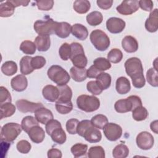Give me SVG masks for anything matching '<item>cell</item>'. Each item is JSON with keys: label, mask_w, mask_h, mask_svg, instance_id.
<instances>
[{"label": "cell", "mask_w": 158, "mask_h": 158, "mask_svg": "<svg viewBox=\"0 0 158 158\" xmlns=\"http://www.w3.org/2000/svg\"><path fill=\"white\" fill-rule=\"evenodd\" d=\"M124 67L127 74L131 79L133 86L138 89L143 88L145 85L146 80L141 60L135 57L129 58L125 61Z\"/></svg>", "instance_id": "cell-1"}, {"label": "cell", "mask_w": 158, "mask_h": 158, "mask_svg": "<svg viewBox=\"0 0 158 158\" xmlns=\"http://www.w3.org/2000/svg\"><path fill=\"white\" fill-rule=\"evenodd\" d=\"M142 106V101L139 97L131 95L125 99L117 101L114 104V108L118 113H125L132 111L135 107Z\"/></svg>", "instance_id": "cell-2"}, {"label": "cell", "mask_w": 158, "mask_h": 158, "mask_svg": "<svg viewBox=\"0 0 158 158\" xmlns=\"http://www.w3.org/2000/svg\"><path fill=\"white\" fill-rule=\"evenodd\" d=\"M49 79L57 84V86L66 85L70 80L69 73L61 66L53 65L51 66L47 72Z\"/></svg>", "instance_id": "cell-3"}, {"label": "cell", "mask_w": 158, "mask_h": 158, "mask_svg": "<svg viewBox=\"0 0 158 158\" xmlns=\"http://www.w3.org/2000/svg\"><path fill=\"white\" fill-rule=\"evenodd\" d=\"M77 104L80 110L86 112H92L99 109L100 101L94 95L82 94L77 98Z\"/></svg>", "instance_id": "cell-4"}, {"label": "cell", "mask_w": 158, "mask_h": 158, "mask_svg": "<svg viewBox=\"0 0 158 158\" xmlns=\"http://www.w3.org/2000/svg\"><path fill=\"white\" fill-rule=\"evenodd\" d=\"M71 55L70 59L73 65L78 68H85L87 65L88 60L85 55L83 46L81 44L74 42L70 44Z\"/></svg>", "instance_id": "cell-5"}, {"label": "cell", "mask_w": 158, "mask_h": 158, "mask_svg": "<svg viewBox=\"0 0 158 158\" xmlns=\"http://www.w3.org/2000/svg\"><path fill=\"white\" fill-rule=\"evenodd\" d=\"M89 39L94 48L99 51H106L110 46L109 36L101 30L97 29L92 31L89 35Z\"/></svg>", "instance_id": "cell-6"}, {"label": "cell", "mask_w": 158, "mask_h": 158, "mask_svg": "<svg viewBox=\"0 0 158 158\" xmlns=\"http://www.w3.org/2000/svg\"><path fill=\"white\" fill-rule=\"evenodd\" d=\"M21 125L17 123H7L2 126L1 130V139L7 142L14 141L21 133Z\"/></svg>", "instance_id": "cell-7"}, {"label": "cell", "mask_w": 158, "mask_h": 158, "mask_svg": "<svg viewBox=\"0 0 158 158\" xmlns=\"http://www.w3.org/2000/svg\"><path fill=\"white\" fill-rule=\"evenodd\" d=\"M57 23V22L54 21L50 18L44 20H38L35 22L33 28L38 35H50L55 33Z\"/></svg>", "instance_id": "cell-8"}, {"label": "cell", "mask_w": 158, "mask_h": 158, "mask_svg": "<svg viewBox=\"0 0 158 158\" xmlns=\"http://www.w3.org/2000/svg\"><path fill=\"white\" fill-rule=\"evenodd\" d=\"M103 129L104 134L109 141H115L122 136V128L115 123H107Z\"/></svg>", "instance_id": "cell-9"}, {"label": "cell", "mask_w": 158, "mask_h": 158, "mask_svg": "<svg viewBox=\"0 0 158 158\" xmlns=\"http://www.w3.org/2000/svg\"><path fill=\"white\" fill-rule=\"evenodd\" d=\"M137 146L143 150H148L154 146V139L153 136L148 131L139 133L136 138Z\"/></svg>", "instance_id": "cell-10"}, {"label": "cell", "mask_w": 158, "mask_h": 158, "mask_svg": "<svg viewBox=\"0 0 158 158\" xmlns=\"http://www.w3.org/2000/svg\"><path fill=\"white\" fill-rule=\"evenodd\" d=\"M138 1L127 0L123 1L116 7L117 11L123 15H131L136 12L139 9Z\"/></svg>", "instance_id": "cell-11"}, {"label": "cell", "mask_w": 158, "mask_h": 158, "mask_svg": "<svg viewBox=\"0 0 158 158\" xmlns=\"http://www.w3.org/2000/svg\"><path fill=\"white\" fill-rule=\"evenodd\" d=\"M126 25L125 22L118 17H110L106 21V28L111 33L117 34L121 33Z\"/></svg>", "instance_id": "cell-12"}, {"label": "cell", "mask_w": 158, "mask_h": 158, "mask_svg": "<svg viewBox=\"0 0 158 158\" xmlns=\"http://www.w3.org/2000/svg\"><path fill=\"white\" fill-rule=\"evenodd\" d=\"M15 104L18 110L23 113L35 112L38 109L44 107L40 102H33L26 99H19L16 101Z\"/></svg>", "instance_id": "cell-13"}, {"label": "cell", "mask_w": 158, "mask_h": 158, "mask_svg": "<svg viewBox=\"0 0 158 158\" xmlns=\"http://www.w3.org/2000/svg\"><path fill=\"white\" fill-rule=\"evenodd\" d=\"M42 94L46 100L52 102L58 99L60 93L57 86H55L52 85H48L43 88Z\"/></svg>", "instance_id": "cell-14"}, {"label": "cell", "mask_w": 158, "mask_h": 158, "mask_svg": "<svg viewBox=\"0 0 158 158\" xmlns=\"http://www.w3.org/2000/svg\"><path fill=\"white\" fill-rule=\"evenodd\" d=\"M12 89L17 92H22L26 89L28 86V80L24 75H17L13 77L10 81Z\"/></svg>", "instance_id": "cell-15"}, {"label": "cell", "mask_w": 158, "mask_h": 158, "mask_svg": "<svg viewBox=\"0 0 158 158\" xmlns=\"http://www.w3.org/2000/svg\"><path fill=\"white\" fill-rule=\"evenodd\" d=\"M27 133L30 139L36 144L42 143L45 138L44 130L38 125L31 127Z\"/></svg>", "instance_id": "cell-16"}, {"label": "cell", "mask_w": 158, "mask_h": 158, "mask_svg": "<svg viewBox=\"0 0 158 158\" xmlns=\"http://www.w3.org/2000/svg\"><path fill=\"white\" fill-rule=\"evenodd\" d=\"M35 117L41 124L46 125L49 120L54 118L52 112L48 109L42 107L38 109L35 112Z\"/></svg>", "instance_id": "cell-17"}, {"label": "cell", "mask_w": 158, "mask_h": 158, "mask_svg": "<svg viewBox=\"0 0 158 158\" xmlns=\"http://www.w3.org/2000/svg\"><path fill=\"white\" fill-rule=\"evenodd\" d=\"M83 137L86 141L90 143H95L99 142L102 138L101 131L94 127L93 125L89 127L85 131Z\"/></svg>", "instance_id": "cell-18"}, {"label": "cell", "mask_w": 158, "mask_h": 158, "mask_svg": "<svg viewBox=\"0 0 158 158\" xmlns=\"http://www.w3.org/2000/svg\"><path fill=\"white\" fill-rule=\"evenodd\" d=\"M122 46L127 52L133 53L138 49V43L135 38L128 35L123 38L122 41Z\"/></svg>", "instance_id": "cell-19"}, {"label": "cell", "mask_w": 158, "mask_h": 158, "mask_svg": "<svg viewBox=\"0 0 158 158\" xmlns=\"http://www.w3.org/2000/svg\"><path fill=\"white\" fill-rule=\"evenodd\" d=\"M157 15V9H155L150 13L149 17L146 19L145 22V28L149 32L154 33L157 31L158 29Z\"/></svg>", "instance_id": "cell-20"}, {"label": "cell", "mask_w": 158, "mask_h": 158, "mask_svg": "<svg viewBox=\"0 0 158 158\" xmlns=\"http://www.w3.org/2000/svg\"><path fill=\"white\" fill-rule=\"evenodd\" d=\"M34 43L39 51H47L51 46V40L49 35H38V36L35 38Z\"/></svg>", "instance_id": "cell-21"}, {"label": "cell", "mask_w": 158, "mask_h": 158, "mask_svg": "<svg viewBox=\"0 0 158 158\" xmlns=\"http://www.w3.org/2000/svg\"><path fill=\"white\" fill-rule=\"evenodd\" d=\"M115 89L117 92L120 94H125L128 93L131 89L129 80L125 77L118 78L115 83Z\"/></svg>", "instance_id": "cell-22"}, {"label": "cell", "mask_w": 158, "mask_h": 158, "mask_svg": "<svg viewBox=\"0 0 158 158\" xmlns=\"http://www.w3.org/2000/svg\"><path fill=\"white\" fill-rule=\"evenodd\" d=\"M71 33L77 39L80 40H85L88 36V31L87 28L80 23H75L72 26Z\"/></svg>", "instance_id": "cell-23"}, {"label": "cell", "mask_w": 158, "mask_h": 158, "mask_svg": "<svg viewBox=\"0 0 158 158\" xmlns=\"http://www.w3.org/2000/svg\"><path fill=\"white\" fill-rule=\"evenodd\" d=\"M71 28L72 26L67 22H58L55 31V34L60 38H66L71 33Z\"/></svg>", "instance_id": "cell-24"}, {"label": "cell", "mask_w": 158, "mask_h": 158, "mask_svg": "<svg viewBox=\"0 0 158 158\" xmlns=\"http://www.w3.org/2000/svg\"><path fill=\"white\" fill-rule=\"evenodd\" d=\"M87 70L85 68H78L75 66L71 67L70 73L72 79L77 82L85 81L87 78Z\"/></svg>", "instance_id": "cell-25"}, {"label": "cell", "mask_w": 158, "mask_h": 158, "mask_svg": "<svg viewBox=\"0 0 158 158\" xmlns=\"http://www.w3.org/2000/svg\"><path fill=\"white\" fill-rule=\"evenodd\" d=\"M32 57L29 56H23L20 60V70L22 74L25 75L32 73L34 70L33 69L31 60Z\"/></svg>", "instance_id": "cell-26"}, {"label": "cell", "mask_w": 158, "mask_h": 158, "mask_svg": "<svg viewBox=\"0 0 158 158\" xmlns=\"http://www.w3.org/2000/svg\"><path fill=\"white\" fill-rule=\"evenodd\" d=\"M56 110L60 114H67L73 109V104L70 101H62L57 99L56 102Z\"/></svg>", "instance_id": "cell-27"}, {"label": "cell", "mask_w": 158, "mask_h": 158, "mask_svg": "<svg viewBox=\"0 0 158 158\" xmlns=\"http://www.w3.org/2000/svg\"><path fill=\"white\" fill-rule=\"evenodd\" d=\"M96 83L102 90L107 89L111 85V76L106 72H101L96 78Z\"/></svg>", "instance_id": "cell-28"}, {"label": "cell", "mask_w": 158, "mask_h": 158, "mask_svg": "<svg viewBox=\"0 0 158 158\" xmlns=\"http://www.w3.org/2000/svg\"><path fill=\"white\" fill-rule=\"evenodd\" d=\"M51 137L52 140L59 144H64L67 139V136L65 132L62 127L56 128L49 135Z\"/></svg>", "instance_id": "cell-29"}, {"label": "cell", "mask_w": 158, "mask_h": 158, "mask_svg": "<svg viewBox=\"0 0 158 158\" xmlns=\"http://www.w3.org/2000/svg\"><path fill=\"white\" fill-rule=\"evenodd\" d=\"M15 6L9 1H7L0 5V16L1 17H8L13 15Z\"/></svg>", "instance_id": "cell-30"}, {"label": "cell", "mask_w": 158, "mask_h": 158, "mask_svg": "<svg viewBox=\"0 0 158 158\" xmlns=\"http://www.w3.org/2000/svg\"><path fill=\"white\" fill-rule=\"evenodd\" d=\"M73 9L78 14L86 13L91 7V4L87 0H76L74 1Z\"/></svg>", "instance_id": "cell-31"}, {"label": "cell", "mask_w": 158, "mask_h": 158, "mask_svg": "<svg viewBox=\"0 0 158 158\" xmlns=\"http://www.w3.org/2000/svg\"><path fill=\"white\" fill-rule=\"evenodd\" d=\"M15 110L16 108L15 106L11 102H6L2 104H0L1 119L12 116L15 113Z\"/></svg>", "instance_id": "cell-32"}, {"label": "cell", "mask_w": 158, "mask_h": 158, "mask_svg": "<svg viewBox=\"0 0 158 158\" xmlns=\"http://www.w3.org/2000/svg\"><path fill=\"white\" fill-rule=\"evenodd\" d=\"M103 16L99 11H93L86 15L87 23L91 26H97L101 24Z\"/></svg>", "instance_id": "cell-33"}, {"label": "cell", "mask_w": 158, "mask_h": 158, "mask_svg": "<svg viewBox=\"0 0 158 158\" xmlns=\"http://www.w3.org/2000/svg\"><path fill=\"white\" fill-rule=\"evenodd\" d=\"M1 72L6 76H12L17 71V64L12 60L6 61L2 65Z\"/></svg>", "instance_id": "cell-34"}, {"label": "cell", "mask_w": 158, "mask_h": 158, "mask_svg": "<svg viewBox=\"0 0 158 158\" xmlns=\"http://www.w3.org/2000/svg\"><path fill=\"white\" fill-rule=\"evenodd\" d=\"M148 116V112L147 109L142 106H138L132 110V117L136 121L139 122L144 120Z\"/></svg>", "instance_id": "cell-35"}, {"label": "cell", "mask_w": 158, "mask_h": 158, "mask_svg": "<svg viewBox=\"0 0 158 158\" xmlns=\"http://www.w3.org/2000/svg\"><path fill=\"white\" fill-rule=\"evenodd\" d=\"M129 154V149L124 144L117 145L112 151V156L114 158H125Z\"/></svg>", "instance_id": "cell-36"}, {"label": "cell", "mask_w": 158, "mask_h": 158, "mask_svg": "<svg viewBox=\"0 0 158 158\" xmlns=\"http://www.w3.org/2000/svg\"><path fill=\"white\" fill-rule=\"evenodd\" d=\"M90 121L94 127L99 129H103L108 123L107 117L102 114H98L93 116Z\"/></svg>", "instance_id": "cell-37"}, {"label": "cell", "mask_w": 158, "mask_h": 158, "mask_svg": "<svg viewBox=\"0 0 158 158\" xmlns=\"http://www.w3.org/2000/svg\"><path fill=\"white\" fill-rule=\"evenodd\" d=\"M38 122L35 117L31 115L25 117L21 122V127L22 130L27 133L30 130L31 127L38 125Z\"/></svg>", "instance_id": "cell-38"}, {"label": "cell", "mask_w": 158, "mask_h": 158, "mask_svg": "<svg viewBox=\"0 0 158 158\" xmlns=\"http://www.w3.org/2000/svg\"><path fill=\"white\" fill-rule=\"evenodd\" d=\"M93 65L100 72L109 70L111 67L110 62L104 57H98L93 61Z\"/></svg>", "instance_id": "cell-39"}, {"label": "cell", "mask_w": 158, "mask_h": 158, "mask_svg": "<svg viewBox=\"0 0 158 158\" xmlns=\"http://www.w3.org/2000/svg\"><path fill=\"white\" fill-rule=\"evenodd\" d=\"M36 46L35 43L30 40H25L20 45V50L25 54H34L36 52Z\"/></svg>", "instance_id": "cell-40"}, {"label": "cell", "mask_w": 158, "mask_h": 158, "mask_svg": "<svg viewBox=\"0 0 158 158\" xmlns=\"http://www.w3.org/2000/svg\"><path fill=\"white\" fill-rule=\"evenodd\" d=\"M88 149V146L85 144L77 143L71 148V152L75 157H79L85 156Z\"/></svg>", "instance_id": "cell-41"}, {"label": "cell", "mask_w": 158, "mask_h": 158, "mask_svg": "<svg viewBox=\"0 0 158 158\" xmlns=\"http://www.w3.org/2000/svg\"><path fill=\"white\" fill-rule=\"evenodd\" d=\"M59 90V97L58 99L62 101H70L72 97V91L71 88L67 85L58 86Z\"/></svg>", "instance_id": "cell-42"}, {"label": "cell", "mask_w": 158, "mask_h": 158, "mask_svg": "<svg viewBox=\"0 0 158 158\" xmlns=\"http://www.w3.org/2000/svg\"><path fill=\"white\" fill-rule=\"evenodd\" d=\"M123 58L122 52L117 48L112 49L107 54V59L109 62L114 64L120 62Z\"/></svg>", "instance_id": "cell-43"}, {"label": "cell", "mask_w": 158, "mask_h": 158, "mask_svg": "<svg viewBox=\"0 0 158 158\" xmlns=\"http://www.w3.org/2000/svg\"><path fill=\"white\" fill-rule=\"evenodd\" d=\"M88 157L89 158H104L105 151L101 146H92L89 149Z\"/></svg>", "instance_id": "cell-44"}, {"label": "cell", "mask_w": 158, "mask_h": 158, "mask_svg": "<svg viewBox=\"0 0 158 158\" xmlns=\"http://www.w3.org/2000/svg\"><path fill=\"white\" fill-rule=\"evenodd\" d=\"M146 79L148 83L153 87L158 86L157 70L155 68H150L146 72Z\"/></svg>", "instance_id": "cell-45"}, {"label": "cell", "mask_w": 158, "mask_h": 158, "mask_svg": "<svg viewBox=\"0 0 158 158\" xmlns=\"http://www.w3.org/2000/svg\"><path fill=\"white\" fill-rule=\"evenodd\" d=\"M59 54L61 59L63 60H67L70 59L71 55L70 44L67 43H63L59 49Z\"/></svg>", "instance_id": "cell-46"}, {"label": "cell", "mask_w": 158, "mask_h": 158, "mask_svg": "<svg viewBox=\"0 0 158 158\" xmlns=\"http://www.w3.org/2000/svg\"><path fill=\"white\" fill-rule=\"evenodd\" d=\"M16 148L19 152L22 154H27L31 150V145L28 141L23 139L17 143Z\"/></svg>", "instance_id": "cell-47"}, {"label": "cell", "mask_w": 158, "mask_h": 158, "mask_svg": "<svg viewBox=\"0 0 158 158\" xmlns=\"http://www.w3.org/2000/svg\"><path fill=\"white\" fill-rule=\"evenodd\" d=\"M31 64L33 69H40L43 68L46 64V59L44 57L41 56H37L32 57L31 60Z\"/></svg>", "instance_id": "cell-48"}, {"label": "cell", "mask_w": 158, "mask_h": 158, "mask_svg": "<svg viewBox=\"0 0 158 158\" xmlns=\"http://www.w3.org/2000/svg\"><path fill=\"white\" fill-rule=\"evenodd\" d=\"M79 121L77 118H70L67 120L65 125V128L67 132L70 135L77 134V128Z\"/></svg>", "instance_id": "cell-49"}, {"label": "cell", "mask_w": 158, "mask_h": 158, "mask_svg": "<svg viewBox=\"0 0 158 158\" xmlns=\"http://www.w3.org/2000/svg\"><path fill=\"white\" fill-rule=\"evenodd\" d=\"M12 98L8 89L4 86L0 87V104L6 102H11Z\"/></svg>", "instance_id": "cell-50"}, {"label": "cell", "mask_w": 158, "mask_h": 158, "mask_svg": "<svg viewBox=\"0 0 158 158\" xmlns=\"http://www.w3.org/2000/svg\"><path fill=\"white\" fill-rule=\"evenodd\" d=\"M86 88L87 90L94 96L99 95L103 91L102 89H101L96 81H88L86 85Z\"/></svg>", "instance_id": "cell-51"}, {"label": "cell", "mask_w": 158, "mask_h": 158, "mask_svg": "<svg viewBox=\"0 0 158 158\" xmlns=\"http://www.w3.org/2000/svg\"><path fill=\"white\" fill-rule=\"evenodd\" d=\"M92 125H93L91 124V121L88 120H83L81 122H79V123L77 125V134L79 136L83 137V134H84L85 131H86V130Z\"/></svg>", "instance_id": "cell-52"}, {"label": "cell", "mask_w": 158, "mask_h": 158, "mask_svg": "<svg viewBox=\"0 0 158 158\" xmlns=\"http://www.w3.org/2000/svg\"><path fill=\"white\" fill-rule=\"evenodd\" d=\"M36 4L38 9L41 10H49L53 7L54 1H36Z\"/></svg>", "instance_id": "cell-53"}, {"label": "cell", "mask_w": 158, "mask_h": 158, "mask_svg": "<svg viewBox=\"0 0 158 158\" xmlns=\"http://www.w3.org/2000/svg\"><path fill=\"white\" fill-rule=\"evenodd\" d=\"M59 127H62V125L60 122L55 119H52L46 124L45 129L48 135H50L54 130Z\"/></svg>", "instance_id": "cell-54"}, {"label": "cell", "mask_w": 158, "mask_h": 158, "mask_svg": "<svg viewBox=\"0 0 158 158\" xmlns=\"http://www.w3.org/2000/svg\"><path fill=\"white\" fill-rule=\"evenodd\" d=\"M139 7L145 11H151L153 9L154 4L151 0H141L138 1Z\"/></svg>", "instance_id": "cell-55"}, {"label": "cell", "mask_w": 158, "mask_h": 158, "mask_svg": "<svg viewBox=\"0 0 158 158\" xmlns=\"http://www.w3.org/2000/svg\"><path fill=\"white\" fill-rule=\"evenodd\" d=\"M96 2L99 7L104 10H107L111 7L113 4V1L112 0H98Z\"/></svg>", "instance_id": "cell-56"}, {"label": "cell", "mask_w": 158, "mask_h": 158, "mask_svg": "<svg viewBox=\"0 0 158 158\" xmlns=\"http://www.w3.org/2000/svg\"><path fill=\"white\" fill-rule=\"evenodd\" d=\"M101 73L93 65H91L86 71L87 77L89 78H96Z\"/></svg>", "instance_id": "cell-57"}, {"label": "cell", "mask_w": 158, "mask_h": 158, "mask_svg": "<svg viewBox=\"0 0 158 158\" xmlns=\"http://www.w3.org/2000/svg\"><path fill=\"white\" fill-rule=\"evenodd\" d=\"M48 157L49 158H60L62 156L60 150L56 148H51L48 151Z\"/></svg>", "instance_id": "cell-58"}, {"label": "cell", "mask_w": 158, "mask_h": 158, "mask_svg": "<svg viewBox=\"0 0 158 158\" xmlns=\"http://www.w3.org/2000/svg\"><path fill=\"white\" fill-rule=\"evenodd\" d=\"M10 1L13 4L15 7H18L19 6H27L28 3L30 2L29 1H19V0H10Z\"/></svg>", "instance_id": "cell-59"}, {"label": "cell", "mask_w": 158, "mask_h": 158, "mask_svg": "<svg viewBox=\"0 0 158 158\" xmlns=\"http://www.w3.org/2000/svg\"><path fill=\"white\" fill-rule=\"evenodd\" d=\"M150 128H151V130L154 132L156 134H157V120H156L153 122H152L150 124Z\"/></svg>", "instance_id": "cell-60"}]
</instances>
